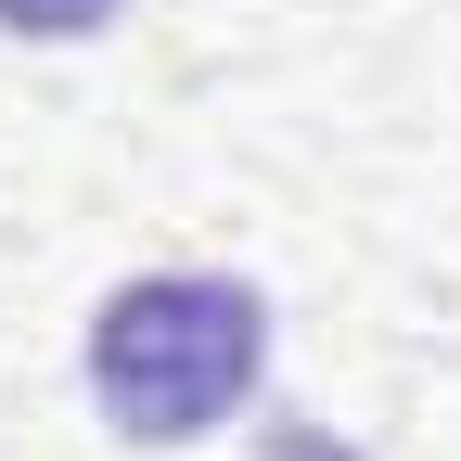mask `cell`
<instances>
[{
    "label": "cell",
    "mask_w": 461,
    "mask_h": 461,
    "mask_svg": "<svg viewBox=\"0 0 461 461\" xmlns=\"http://www.w3.org/2000/svg\"><path fill=\"white\" fill-rule=\"evenodd\" d=\"M257 461H359V448L321 436V423H269V448H257Z\"/></svg>",
    "instance_id": "3957f363"
},
{
    "label": "cell",
    "mask_w": 461,
    "mask_h": 461,
    "mask_svg": "<svg viewBox=\"0 0 461 461\" xmlns=\"http://www.w3.org/2000/svg\"><path fill=\"white\" fill-rule=\"evenodd\" d=\"M269 372V308L218 269H141L90 321V411L129 448H193L257 397Z\"/></svg>",
    "instance_id": "6da1fadb"
},
{
    "label": "cell",
    "mask_w": 461,
    "mask_h": 461,
    "mask_svg": "<svg viewBox=\"0 0 461 461\" xmlns=\"http://www.w3.org/2000/svg\"><path fill=\"white\" fill-rule=\"evenodd\" d=\"M0 26L14 39H90V26H115V0H0Z\"/></svg>",
    "instance_id": "7a4b0ae2"
}]
</instances>
